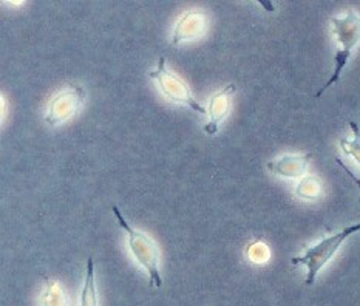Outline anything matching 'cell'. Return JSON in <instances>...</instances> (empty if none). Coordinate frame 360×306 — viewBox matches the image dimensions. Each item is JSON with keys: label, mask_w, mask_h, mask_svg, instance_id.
Masks as SVG:
<instances>
[{"label": "cell", "mask_w": 360, "mask_h": 306, "mask_svg": "<svg viewBox=\"0 0 360 306\" xmlns=\"http://www.w3.org/2000/svg\"><path fill=\"white\" fill-rule=\"evenodd\" d=\"M333 25V34L335 42L339 44V50L334 54V70L333 75L328 82L319 90L317 98H322L323 93L339 82L343 70L348 65V62L353 56V51L357 49L360 44V14H357L354 10H349L342 18H331Z\"/></svg>", "instance_id": "obj_1"}, {"label": "cell", "mask_w": 360, "mask_h": 306, "mask_svg": "<svg viewBox=\"0 0 360 306\" xmlns=\"http://www.w3.org/2000/svg\"><path fill=\"white\" fill-rule=\"evenodd\" d=\"M112 212L116 217V219H118V223L124 229V232L127 234V243H129L133 258H135L141 268H144L146 272L148 274L150 285L155 289H160L162 286V277L160 271V250H158V246H156L155 240L148 234L131 227L127 222H125L121 210L116 206L112 208Z\"/></svg>", "instance_id": "obj_2"}, {"label": "cell", "mask_w": 360, "mask_h": 306, "mask_svg": "<svg viewBox=\"0 0 360 306\" xmlns=\"http://www.w3.org/2000/svg\"><path fill=\"white\" fill-rule=\"evenodd\" d=\"M359 231H360V223L349 224L347 227H343L342 231L330 235V237L323 238L322 241H319L317 245L309 246L307 250H304L303 255L292 257L291 258L292 264L307 266L308 274H307V280H304V285L307 286L314 285L319 272L333 260L335 254L339 253L343 241Z\"/></svg>", "instance_id": "obj_3"}, {"label": "cell", "mask_w": 360, "mask_h": 306, "mask_svg": "<svg viewBox=\"0 0 360 306\" xmlns=\"http://www.w3.org/2000/svg\"><path fill=\"white\" fill-rule=\"evenodd\" d=\"M150 79L155 81L158 85L161 95L166 98L169 102H174V104H179L184 107H189L191 110L197 113L206 115V108L200 104V101L193 96L192 90L187 87V84L178 77L175 73H172L166 65V58L161 56L158 60V65L155 70H152Z\"/></svg>", "instance_id": "obj_4"}, {"label": "cell", "mask_w": 360, "mask_h": 306, "mask_svg": "<svg viewBox=\"0 0 360 306\" xmlns=\"http://www.w3.org/2000/svg\"><path fill=\"white\" fill-rule=\"evenodd\" d=\"M85 98H87V91L82 85L68 84L65 89H62L50 99L45 113V122L50 127H58V125L72 120L82 108Z\"/></svg>", "instance_id": "obj_5"}, {"label": "cell", "mask_w": 360, "mask_h": 306, "mask_svg": "<svg viewBox=\"0 0 360 306\" xmlns=\"http://www.w3.org/2000/svg\"><path fill=\"white\" fill-rule=\"evenodd\" d=\"M237 91L236 84H229L228 87L221 89L218 93L210 98L209 101V108L206 110L207 115V124L205 125V132L207 135L214 136L220 130L221 122L226 120L229 110H231V96Z\"/></svg>", "instance_id": "obj_6"}, {"label": "cell", "mask_w": 360, "mask_h": 306, "mask_svg": "<svg viewBox=\"0 0 360 306\" xmlns=\"http://www.w3.org/2000/svg\"><path fill=\"white\" fill-rule=\"evenodd\" d=\"M312 158H314L312 153L285 155L268 162V169L272 175H277L280 178L302 179L307 175V170Z\"/></svg>", "instance_id": "obj_7"}, {"label": "cell", "mask_w": 360, "mask_h": 306, "mask_svg": "<svg viewBox=\"0 0 360 306\" xmlns=\"http://www.w3.org/2000/svg\"><path fill=\"white\" fill-rule=\"evenodd\" d=\"M206 20L201 11L193 10L184 13L176 22L174 36H172V45H181L184 42L197 41L205 31Z\"/></svg>", "instance_id": "obj_8"}, {"label": "cell", "mask_w": 360, "mask_h": 306, "mask_svg": "<svg viewBox=\"0 0 360 306\" xmlns=\"http://www.w3.org/2000/svg\"><path fill=\"white\" fill-rule=\"evenodd\" d=\"M79 306H99L98 289L95 281V262L90 257L87 260V268H85V280L81 291Z\"/></svg>", "instance_id": "obj_9"}, {"label": "cell", "mask_w": 360, "mask_h": 306, "mask_svg": "<svg viewBox=\"0 0 360 306\" xmlns=\"http://www.w3.org/2000/svg\"><path fill=\"white\" fill-rule=\"evenodd\" d=\"M68 305H70V300L64 286H62L58 280L45 279V288L41 295V306H68Z\"/></svg>", "instance_id": "obj_10"}, {"label": "cell", "mask_w": 360, "mask_h": 306, "mask_svg": "<svg viewBox=\"0 0 360 306\" xmlns=\"http://www.w3.org/2000/svg\"><path fill=\"white\" fill-rule=\"evenodd\" d=\"M320 193H322V183H320V179L317 177H312V175H304L299 186H297V191L295 195L297 197H300L303 200H316L320 197Z\"/></svg>", "instance_id": "obj_11"}, {"label": "cell", "mask_w": 360, "mask_h": 306, "mask_svg": "<svg viewBox=\"0 0 360 306\" xmlns=\"http://www.w3.org/2000/svg\"><path fill=\"white\" fill-rule=\"evenodd\" d=\"M349 127L353 132V139H340V148L343 153L351 156L360 166V125L354 121H349Z\"/></svg>", "instance_id": "obj_12"}, {"label": "cell", "mask_w": 360, "mask_h": 306, "mask_svg": "<svg viewBox=\"0 0 360 306\" xmlns=\"http://www.w3.org/2000/svg\"><path fill=\"white\" fill-rule=\"evenodd\" d=\"M248 257L254 263H266L269 260V249L262 241H255L248 248Z\"/></svg>", "instance_id": "obj_13"}, {"label": "cell", "mask_w": 360, "mask_h": 306, "mask_svg": "<svg viewBox=\"0 0 360 306\" xmlns=\"http://www.w3.org/2000/svg\"><path fill=\"white\" fill-rule=\"evenodd\" d=\"M335 160H338V162L340 164V167H342L343 170H345V172H347V174H348V175H349L351 178H353V181H354V183H356V184L359 186V189H360V178H359V177H357V175L354 174V172H353V170H351V169H349V167L347 166V164H345V162H343V160L340 158V156H338V158H335ZM359 204H360V198H359Z\"/></svg>", "instance_id": "obj_14"}, {"label": "cell", "mask_w": 360, "mask_h": 306, "mask_svg": "<svg viewBox=\"0 0 360 306\" xmlns=\"http://www.w3.org/2000/svg\"><path fill=\"white\" fill-rule=\"evenodd\" d=\"M5 112H6V102H5V98L0 95V124H2V121H4Z\"/></svg>", "instance_id": "obj_15"}]
</instances>
